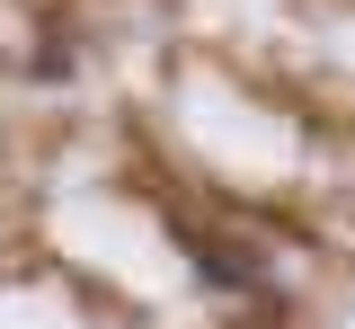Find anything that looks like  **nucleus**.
I'll return each instance as SVG.
<instances>
[{"instance_id": "f257e3e1", "label": "nucleus", "mask_w": 355, "mask_h": 329, "mask_svg": "<svg viewBox=\"0 0 355 329\" xmlns=\"http://www.w3.org/2000/svg\"><path fill=\"white\" fill-rule=\"evenodd\" d=\"M196 285H214V294H258V267H249V249H231V240H196Z\"/></svg>"}]
</instances>
